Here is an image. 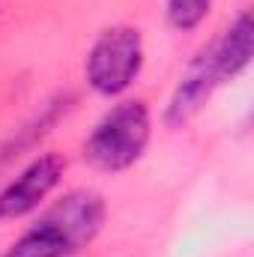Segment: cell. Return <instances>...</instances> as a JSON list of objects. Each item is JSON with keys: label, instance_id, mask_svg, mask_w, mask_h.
Masks as SVG:
<instances>
[{"label": "cell", "instance_id": "cell-6", "mask_svg": "<svg viewBox=\"0 0 254 257\" xmlns=\"http://www.w3.org/2000/svg\"><path fill=\"white\" fill-rule=\"evenodd\" d=\"M209 6L212 0H168V21L177 30H191L206 18Z\"/></svg>", "mask_w": 254, "mask_h": 257}, {"label": "cell", "instance_id": "cell-3", "mask_svg": "<svg viewBox=\"0 0 254 257\" xmlns=\"http://www.w3.org/2000/svg\"><path fill=\"white\" fill-rule=\"evenodd\" d=\"M150 144V111L144 102H123L102 117L87 138L84 156L102 171H123L135 165Z\"/></svg>", "mask_w": 254, "mask_h": 257}, {"label": "cell", "instance_id": "cell-1", "mask_svg": "<svg viewBox=\"0 0 254 257\" xmlns=\"http://www.w3.org/2000/svg\"><path fill=\"white\" fill-rule=\"evenodd\" d=\"M105 221V200L96 192L78 189L48 206L33 227H27L3 257H69L81 251Z\"/></svg>", "mask_w": 254, "mask_h": 257}, {"label": "cell", "instance_id": "cell-2", "mask_svg": "<svg viewBox=\"0 0 254 257\" xmlns=\"http://www.w3.org/2000/svg\"><path fill=\"white\" fill-rule=\"evenodd\" d=\"M251 60V15L248 12H239L236 21L209 45L197 54V60L189 66V72L183 75L171 105H168V123L171 126H180L191 120L200 105L212 96V90L239 75Z\"/></svg>", "mask_w": 254, "mask_h": 257}, {"label": "cell", "instance_id": "cell-5", "mask_svg": "<svg viewBox=\"0 0 254 257\" xmlns=\"http://www.w3.org/2000/svg\"><path fill=\"white\" fill-rule=\"evenodd\" d=\"M63 168L66 165L60 156H39L36 162H30L0 192V221L3 218H18V215H27L30 209H36L51 194V189L60 183Z\"/></svg>", "mask_w": 254, "mask_h": 257}, {"label": "cell", "instance_id": "cell-4", "mask_svg": "<svg viewBox=\"0 0 254 257\" xmlns=\"http://www.w3.org/2000/svg\"><path fill=\"white\" fill-rule=\"evenodd\" d=\"M144 63V42L135 27L105 30L87 54V81L102 96H117L138 78Z\"/></svg>", "mask_w": 254, "mask_h": 257}]
</instances>
